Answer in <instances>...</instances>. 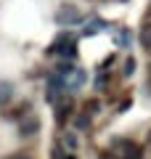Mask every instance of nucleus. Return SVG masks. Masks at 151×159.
Returning <instances> with one entry per match:
<instances>
[{
    "mask_svg": "<svg viewBox=\"0 0 151 159\" xmlns=\"http://www.w3.org/2000/svg\"><path fill=\"white\" fill-rule=\"evenodd\" d=\"M61 90H64V80H61V77H53V80L48 82V101L53 103V101L58 98V93H61Z\"/></svg>",
    "mask_w": 151,
    "mask_h": 159,
    "instance_id": "nucleus-5",
    "label": "nucleus"
},
{
    "mask_svg": "<svg viewBox=\"0 0 151 159\" xmlns=\"http://www.w3.org/2000/svg\"><path fill=\"white\" fill-rule=\"evenodd\" d=\"M64 143H66V146H69V148H74V143H77V141H74V138H72V135H66V138H64Z\"/></svg>",
    "mask_w": 151,
    "mask_h": 159,
    "instance_id": "nucleus-13",
    "label": "nucleus"
},
{
    "mask_svg": "<svg viewBox=\"0 0 151 159\" xmlns=\"http://www.w3.org/2000/svg\"><path fill=\"white\" fill-rule=\"evenodd\" d=\"M72 101H61V103H58V111H56V119H58V122H66V117H69V114H72Z\"/></svg>",
    "mask_w": 151,
    "mask_h": 159,
    "instance_id": "nucleus-7",
    "label": "nucleus"
},
{
    "mask_svg": "<svg viewBox=\"0 0 151 159\" xmlns=\"http://www.w3.org/2000/svg\"><path fill=\"white\" fill-rule=\"evenodd\" d=\"M53 53H58V56H66L72 58L74 53H77V40L72 37V34H61V37H56V45L50 48Z\"/></svg>",
    "mask_w": 151,
    "mask_h": 159,
    "instance_id": "nucleus-1",
    "label": "nucleus"
},
{
    "mask_svg": "<svg viewBox=\"0 0 151 159\" xmlns=\"http://www.w3.org/2000/svg\"><path fill=\"white\" fill-rule=\"evenodd\" d=\"M149 13H151V8H149Z\"/></svg>",
    "mask_w": 151,
    "mask_h": 159,
    "instance_id": "nucleus-16",
    "label": "nucleus"
},
{
    "mask_svg": "<svg viewBox=\"0 0 151 159\" xmlns=\"http://www.w3.org/2000/svg\"><path fill=\"white\" fill-rule=\"evenodd\" d=\"M90 125V114H77V117H74V127H77V130H85V127Z\"/></svg>",
    "mask_w": 151,
    "mask_h": 159,
    "instance_id": "nucleus-9",
    "label": "nucleus"
},
{
    "mask_svg": "<svg viewBox=\"0 0 151 159\" xmlns=\"http://www.w3.org/2000/svg\"><path fill=\"white\" fill-rule=\"evenodd\" d=\"M56 21L58 24H80V21H82V16H80V11L74 6H61L56 11Z\"/></svg>",
    "mask_w": 151,
    "mask_h": 159,
    "instance_id": "nucleus-3",
    "label": "nucleus"
},
{
    "mask_svg": "<svg viewBox=\"0 0 151 159\" xmlns=\"http://www.w3.org/2000/svg\"><path fill=\"white\" fill-rule=\"evenodd\" d=\"M114 146H117V154L122 159H143V148L133 141H117Z\"/></svg>",
    "mask_w": 151,
    "mask_h": 159,
    "instance_id": "nucleus-2",
    "label": "nucleus"
},
{
    "mask_svg": "<svg viewBox=\"0 0 151 159\" xmlns=\"http://www.w3.org/2000/svg\"><path fill=\"white\" fill-rule=\"evenodd\" d=\"M8 159H29L27 154H16V157H8Z\"/></svg>",
    "mask_w": 151,
    "mask_h": 159,
    "instance_id": "nucleus-14",
    "label": "nucleus"
},
{
    "mask_svg": "<svg viewBox=\"0 0 151 159\" xmlns=\"http://www.w3.org/2000/svg\"><path fill=\"white\" fill-rule=\"evenodd\" d=\"M140 48H143L146 53H151V21H146L143 27H140Z\"/></svg>",
    "mask_w": 151,
    "mask_h": 159,
    "instance_id": "nucleus-6",
    "label": "nucleus"
},
{
    "mask_svg": "<svg viewBox=\"0 0 151 159\" xmlns=\"http://www.w3.org/2000/svg\"><path fill=\"white\" fill-rule=\"evenodd\" d=\"M82 80H85V72H74V77H72V88H80V85H82Z\"/></svg>",
    "mask_w": 151,
    "mask_h": 159,
    "instance_id": "nucleus-11",
    "label": "nucleus"
},
{
    "mask_svg": "<svg viewBox=\"0 0 151 159\" xmlns=\"http://www.w3.org/2000/svg\"><path fill=\"white\" fill-rule=\"evenodd\" d=\"M37 130H40V119L37 117H27L21 125H19V133H21V135H32V133H37Z\"/></svg>",
    "mask_w": 151,
    "mask_h": 159,
    "instance_id": "nucleus-4",
    "label": "nucleus"
},
{
    "mask_svg": "<svg viewBox=\"0 0 151 159\" xmlns=\"http://www.w3.org/2000/svg\"><path fill=\"white\" fill-rule=\"evenodd\" d=\"M98 109H101V106H98V101H85V109H82V111H85V114H90V117H93V114L98 111Z\"/></svg>",
    "mask_w": 151,
    "mask_h": 159,
    "instance_id": "nucleus-10",
    "label": "nucleus"
},
{
    "mask_svg": "<svg viewBox=\"0 0 151 159\" xmlns=\"http://www.w3.org/2000/svg\"><path fill=\"white\" fill-rule=\"evenodd\" d=\"M66 159H74V157H66Z\"/></svg>",
    "mask_w": 151,
    "mask_h": 159,
    "instance_id": "nucleus-15",
    "label": "nucleus"
},
{
    "mask_svg": "<svg viewBox=\"0 0 151 159\" xmlns=\"http://www.w3.org/2000/svg\"><path fill=\"white\" fill-rule=\"evenodd\" d=\"M135 72V58H127L125 61V74H133Z\"/></svg>",
    "mask_w": 151,
    "mask_h": 159,
    "instance_id": "nucleus-12",
    "label": "nucleus"
},
{
    "mask_svg": "<svg viewBox=\"0 0 151 159\" xmlns=\"http://www.w3.org/2000/svg\"><path fill=\"white\" fill-rule=\"evenodd\" d=\"M13 96V85L11 82H0V103H6Z\"/></svg>",
    "mask_w": 151,
    "mask_h": 159,
    "instance_id": "nucleus-8",
    "label": "nucleus"
}]
</instances>
